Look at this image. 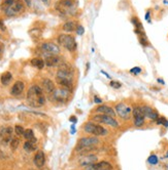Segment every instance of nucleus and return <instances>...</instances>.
Masks as SVG:
<instances>
[{
  "label": "nucleus",
  "instance_id": "1",
  "mask_svg": "<svg viewBox=\"0 0 168 170\" xmlns=\"http://www.w3.org/2000/svg\"><path fill=\"white\" fill-rule=\"evenodd\" d=\"M57 83L63 88H66L70 90L73 85V74L72 70L67 64H61L59 66V70L57 71L56 75Z\"/></svg>",
  "mask_w": 168,
  "mask_h": 170
},
{
  "label": "nucleus",
  "instance_id": "2",
  "mask_svg": "<svg viewBox=\"0 0 168 170\" xmlns=\"http://www.w3.org/2000/svg\"><path fill=\"white\" fill-rule=\"evenodd\" d=\"M27 103L33 108H40L45 104L43 89L39 85H32L27 92Z\"/></svg>",
  "mask_w": 168,
  "mask_h": 170
},
{
  "label": "nucleus",
  "instance_id": "3",
  "mask_svg": "<svg viewBox=\"0 0 168 170\" xmlns=\"http://www.w3.org/2000/svg\"><path fill=\"white\" fill-rule=\"evenodd\" d=\"M58 43L61 44L64 48H66L68 51L72 52L76 49V41L73 36L69 35V34H60L58 36Z\"/></svg>",
  "mask_w": 168,
  "mask_h": 170
},
{
  "label": "nucleus",
  "instance_id": "4",
  "mask_svg": "<svg viewBox=\"0 0 168 170\" xmlns=\"http://www.w3.org/2000/svg\"><path fill=\"white\" fill-rule=\"evenodd\" d=\"M84 130L85 132L93 134L94 136H102V135H106L107 130L105 128H103L102 126L95 124L93 122H88L84 125Z\"/></svg>",
  "mask_w": 168,
  "mask_h": 170
},
{
  "label": "nucleus",
  "instance_id": "5",
  "mask_svg": "<svg viewBox=\"0 0 168 170\" xmlns=\"http://www.w3.org/2000/svg\"><path fill=\"white\" fill-rule=\"evenodd\" d=\"M99 142V140L97 136H86V137H82L78 140L77 144H76V150H82L87 149V148H92L95 147L96 144Z\"/></svg>",
  "mask_w": 168,
  "mask_h": 170
},
{
  "label": "nucleus",
  "instance_id": "6",
  "mask_svg": "<svg viewBox=\"0 0 168 170\" xmlns=\"http://www.w3.org/2000/svg\"><path fill=\"white\" fill-rule=\"evenodd\" d=\"M24 10H25V5H24L23 1H22V0H16V2H14L12 6L8 7L4 12V14L6 16L12 18V16H16L17 14L23 12Z\"/></svg>",
  "mask_w": 168,
  "mask_h": 170
},
{
  "label": "nucleus",
  "instance_id": "7",
  "mask_svg": "<svg viewBox=\"0 0 168 170\" xmlns=\"http://www.w3.org/2000/svg\"><path fill=\"white\" fill-rule=\"evenodd\" d=\"M93 120L99 122V123H102V124H106V125L115 127V128L119 127V122L115 119V117L108 116V115H103V114L95 115V116L93 117Z\"/></svg>",
  "mask_w": 168,
  "mask_h": 170
},
{
  "label": "nucleus",
  "instance_id": "8",
  "mask_svg": "<svg viewBox=\"0 0 168 170\" xmlns=\"http://www.w3.org/2000/svg\"><path fill=\"white\" fill-rule=\"evenodd\" d=\"M115 111L124 120H128V119L130 118V114L132 113V109L130 107H128L125 103L117 104L116 108H115Z\"/></svg>",
  "mask_w": 168,
  "mask_h": 170
},
{
  "label": "nucleus",
  "instance_id": "9",
  "mask_svg": "<svg viewBox=\"0 0 168 170\" xmlns=\"http://www.w3.org/2000/svg\"><path fill=\"white\" fill-rule=\"evenodd\" d=\"M52 95L55 100L60 102V103H64V102H66L69 98L70 90L66 88H63V87H60V88L56 89V90L54 91V93H53Z\"/></svg>",
  "mask_w": 168,
  "mask_h": 170
},
{
  "label": "nucleus",
  "instance_id": "10",
  "mask_svg": "<svg viewBox=\"0 0 168 170\" xmlns=\"http://www.w3.org/2000/svg\"><path fill=\"white\" fill-rule=\"evenodd\" d=\"M132 115L133 119H134V125L136 127H140L145 124V114L142 112V108L141 107H135L132 110Z\"/></svg>",
  "mask_w": 168,
  "mask_h": 170
},
{
  "label": "nucleus",
  "instance_id": "11",
  "mask_svg": "<svg viewBox=\"0 0 168 170\" xmlns=\"http://www.w3.org/2000/svg\"><path fill=\"white\" fill-rule=\"evenodd\" d=\"M75 6V3H73V0H60L56 4V9L62 14H66L68 9H72Z\"/></svg>",
  "mask_w": 168,
  "mask_h": 170
},
{
  "label": "nucleus",
  "instance_id": "12",
  "mask_svg": "<svg viewBox=\"0 0 168 170\" xmlns=\"http://www.w3.org/2000/svg\"><path fill=\"white\" fill-rule=\"evenodd\" d=\"M41 49L51 56H58L60 54V47L53 42H45L41 44Z\"/></svg>",
  "mask_w": 168,
  "mask_h": 170
},
{
  "label": "nucleus",
  "instance_id": "13",
  "mask_svg": "<svg viewBox=\"0 0 168 170\" xmlns=\"http://www.w3.org/2000/svg\"><path fill=\"white\" fill-rule=\"evenodd\" d=\"M114 167L109 162L107 161H100V162H96L95 164L91 166H88L87 170H112Z\"/></svg>",
  "mask_w": 168,
  "mask_h": 170
},
{
  "label": "nucleus",
  "instance_id": "14",
  "mask_svg": "<svg viewBox=\"0 0 168 170\" xmlns=\"http://www.w3.org/2000/svg\"><path fill=\"white\" fill-rule=\"evenodd\" d=\"M142 108V112L145 114V118H149L153 121H157L159 118V114L157 111H155L153 108H151L149 106H143Z\"/></svg>",
  "mask_w": 168,
  "mask_h": 170
},
{
  "label": "nucleus",
  "instance_id": "15",
  "mask_svg": "<svg viewBox=\"0 0 168 170\" xmlns=\"http://www.w3.org/2000/svg\"><path fill=\"white\" fill-rule=\"evenodd\" d=\"M12 128L10 126H6L4 128H2L0 130V137L2 140L3 142H10V140H12Z\"/></svg>",
  "mask_w": 168,
  "mask_h": 170
},
{
  "label": "nucleus",
  "instance_id": "16",
  "mask_svg": "<svg viewBox=\"0 0 168 170\" xmlns=\"http://www.w3.org/2000/svg\"><path fill=\"white\" fill-rule=\"evenodd\" d=\"M25 89V83L23 81H16L12 85V89H10V94L14 96H18L20 95L22 92Z\"/></svg>",
  "mask_w": 168,
  "mask_h": 170
},
{
  "label": "nucleus",
  "instance_id": "17",
  "mask_svg": "<svg viewBox=\"0 0 168 170\" xmlns=\"http://www.w3.org/2000/svg\"><path fill=\"white\" fill-rule=\"evenodd\" d=\"M96 112L99 113V114H103V115H108L111 117H116V111L111 107L106 105H100L96 108Z\"/></svg>",
  "mask_w": 168,
  "mask_h": 170
},
{
  "label": "nucleus",
  "instance_id": "18",
  "mask_svg": "<svg viewBox=\"0 0 168 170\" xmlns=\"http://www.w3.org/2000/svg\"><path fill=\"white\" fill-rule=\"evenodd\" d=\"M96 161H97L96 155H86L84 158L80 160V165L83 167H88V166H91L96 163Z\"/></svg>",
  "mask_w": 168,
  "mask_h": 170
},
{
  "label": "nucleus",
  "instance_id": "19",
  "mask_svg": "<svg viewBox=\"0 0 168 170\" xmlns=\"http://www.w3.org/2000/svg\"><path fill=\"white\" fill-rule=\"evenodd\" d=\"M45 64L47 67H57L61 65V58L58 56H49L45 58Z\"/></svg>",
  "mask_w": 168,
  "mask_h": 170
},
{
  "label": "nucleus",
  "instance_id": "20",
  "mask_svg": "<svg viewBox=\"0 0 168 170\" xmlns=\"http://www.w3.org/2000/svg\"><path fill=\"white\" fill-rule=\"evenodd\" d=\"M43 89H45V92L51 94V95H52L53 93H54V91L56 90L54 82H53L51 79H49V78H45V79L43 80Z\"/></svg>",
  "mask_w": 168,
  "mask_h": 170
},
{
  "label": "nucleus",
  "instance_id": "21",
  "mask_svg": "<svg viewBox=\"0 0 168 170\" xmlns=\"http://www.w3.org/2000/svg\"><path fill=\"white\" fill-rule=\"evenodd\" d=\"M45 163V153H43V151H38L35 154V156H34V164H35L36 167L41 168V167H43Z\"/></svg>",
  "mask_w": 168,
  "mask_h": 170
},
{
  "label": "nucleus",
  "instance_id": "22",
  "mask_svg": "<svg viewBox=\"0 0 168 170\" xmlns=\"http://www.w3.org/2000/svg\"><path fill=\"white\" fill-rule=\"evenodd\" d=\"M76 28H77V25H76V23L73 21L66 22V23H64L63 26H62V30L67 33L74 32V31H76Z\"/></svg>",
  "mask_w": 168,
  "mask_h": 170
},
{
  "label": "nucleus",
  "instance_id": "23",
  "mask_svg": "<svg viewBox=\"0 0 168 170\" xmlns=\"http://www.w3.org/2000/svg\"><path fill=\"white\" fill-rule=\"evenodd\" d=\"M37 140L33 138L31 140H26V142L24 144V150L26 152H33L37 149Z\"/></svg>",
  "mask_w": 168,
  "mask_h": 170
},
{
  "label": "nucleus",
  "instance_id": "24",
  "mask_svg": "<svg viewBox=\"0 0 168 170\" xmlns=\"http://www.w3.org/2000/svg\"><path fill=\"white\" fill-rule=\"evenodd\" d=\"M12 75L10 72H4L2 75H1V77H0V82L2 85H8L10 82L12 81Z\"/></svg>",
  "mask_w": 168,
  "mask_h": 170
},
{
  "label": "nucleus",
  "instance_id": "25",
  "mask_svg": "<svg viewBox=\"0 0 168 170\" xmlns=\"http://www.w3.org/2000/svg\"><path fill=\"white\" fill-rule=\"evenodd\" d=\"M31 65L33 66V67H35L36 69H38V70H41V69H43L45 64V61L41 60V58H34L31 60Z\"/></svg>",
  "mask_w": 168,
  "mask_h": 170
},
{
  "label": "nucleus",
  "instance_id": "26",
  "mask_svg": "<svg viewBox=\"0 0 168 170\" xmlns=\"http://www.w3.org/2000/svg\"><path fill=\"white\" fill-rule=\"evenodd\" d=\"M23 136L26 138V140H33V138H35V136H34V132L32 129H26L25 132H24Z\"/></svg>",
  "mask_w": 168,
  "mask_h": 170
},
{
  "label": "nucleus",
  "instance_id": "27",
  "mask_svg": "<svg viewBox=\"0 0 168 170\" xmlns=\"http://www.w3.org/2000/svg\"><path fill=\"white\" fill-rule=\"evenodd\" d=\"M14 2H16V0H4V1L1 3V9H2L3 12H5V10L10 6H12Z\"/></svg>",
  "mask_w": 168,
  "mask_h": 170
},
{
  "label": "nucleus",
  "instance_id": "28",
  "mask_svg": "<svg viewBox=\"0 0 168 170\" xmlns=\"http://www.w3.org/2000/svg\"><path fill=\"white\" fill-rule=\"evenodd\" d=\"M19 144H20L19 138H12L10 140V149H12V151H16L18 149V147H19Z\"/></svg>",
  "mask_w": 168,
  "mask_h": 170
},
{
  "label": "nucleus",
  "instance_id": "29",
  "mask_svg": "<svg viewBox=\"0 0 168 170\" xmlns=\"http://www.w3.org/2000/svg\"><path fill=\"white\" fill-rule=\"evenodd\" d=\"M14 132H16V134L17 135H23L24 132H25V129H24L23 126L21 125H16L14 126Z\"/></svg>",
  "mask_w": 168,
  "mask_h": 170
},
{
  "label": "nucleus",
  "instance_id": "30",
  "mask_svg": "<svg viewBox=\"0 0 168 170\" xmlns=\"http://www.w3.org/2000/svg\"><path fill=\"white\" fill-rule=\"evenodd\" d=\"M138 38H139V42H140V44H141L142 46H149V41L147 40L145 35L138 36Z\"/></svg>",
  "mask_w": 168,
  "mask_h": 170
},
{
  "label": "nucleus",
  "instance_id": "31",
  "mask_svg": "<svg viewBox=\"0 0 168 170\" xmlns=\"http://www.w3.org/2000/svg\"><path fill=\"white\" fill-rule=\"evenodd\" d=\"M147 161H149V163L152 164V165H156L157 163H158V157L156 156V155H152V156L149 157V159H147Z\"/></svg>",
  "mask_w": 168,
  "mask_h": 170
},
{
  "label": "nucleus",
  "instance_id": "32",
  "mask_svg": "<svg viewBox=\"0 0 168 170\" xmlns=\"http://www.w3.org/2000/svg\"><path fill=\"white\" fill-rule=\"evenodd\" d=\"M110 86L112 87V88L115 89H120L122 87V83L121 82H119V81H116V80H111L110 81Z\"/></svg>",
  "mask_w": 168,
  "mask_h": 170
},
{
  "label": "nucleus",
  "instance_id": "33",
  "mask_svg": "<svg viewBox=\"0 0 168 170\" xmlns=\"http://www.w3.org/2000/svg\"><path fill=\"white\" fill-rule=\"evenodd\" d=\"M157 123L162 124V125H164L165 127H168V121L164 118V117H159L158 120H157Z\"/></svg>",
  "mask_w": 168,
  "mask_h": 170
},
{
  "label": "nucleus",
  "instance_id": "34",
  "mask_svg": "<svg viewBox=\"0 0 168 170\" xmlns=\"http://www.w3.org/2000/svg\"><path fill=\"white\" fill-rule=\"evenodd\" d=\"M130 73L131 74H134V75H138L141 73V69H140L139 67H135V68H132L130 70Z\"/></svg>",
  "mask_w": 168,
  "mask_h": 170
},
{
  "label": "nucleus",
  "instance_id": "35",
  "mask_svg": "<svg viewBox=\"0 0 168 170\" xmlns=\"http://www.w3.org/2000/svg\"><path fill=\"white\" fill-rule=\"evenodd\" d=\"M76 33H77V35H80V36L84 35V33H85V28H84L83 26H77V28H76Z\"/></svg>",
  "mask_w": 168,
  "mask_h": 170
},
{
  "label": "nucleus",
  "instance_id": "36",
  "mask_svg": "<svg viewBox=\"0 0 168 170\" xmlns=\"http://www.w3.org/2000/svg\"><path fill=\"white\" fill-rule=\"evenodd\" d=\"M94 103H96V104H102V100L98 95H95L94 96Z\"/></svg>",
  "mask_w": 168,
  "mask_h": 170
},
{
  "label": "nucleus",
  "instance_id": "37",
  "mask_svg": "<svg viewBox=\"0 0 168 170\" xmlns=\"http://www.w3.org/2000/svg\"><path fill=\"white\" fill-rule=\"evenodd\" d=\"M0 29H1L2 31L5 30V26H4V24H3L2 21H0Z\"/></svg>",
  "mask_w": 168,
  "mask_h": 170
},
{
  "label": "nucleus",
  "instance_id": "38",
  "mask_svg": "<svg viewBox=\"0 0 168 170\" xmlns=\"http://www.w3.org/2000/svg\"><path fill=\"white\" fill-rule=\"evenodd\" d=\"M145 20H147V22H151V18H149V10L147 12V14H145Z\"/></svg>",
  "mask_w": 168,
  "mask_h": 170
},
{
  "label": "nucleus",
  "instance_id": "39",
  "mask_svg": "<svg viewBox=\"0 0 168 170\" xmlns=\"http://www.w3.org/2000/svg\"><path fill=\"white\" fill-rule=\"evenodd\" d=\"M43 1V3L45 5H50V3H51V0H41Z\"/></svg>",
  "mask_w": 168,
  "mask_h": 170
},
{
  "label": "nucleus",
  "instance_id": "40",
  "mask_svg": "<svg viewBox=\"0 0 168 170\" xmlns=\"http://www.w3.org/2000/svg\"><path fill=\"white\" fill-rule=\"evenodd\" d=\"M25 1V3H26L28 6H31V2H32V0H24Z\"/></svg>",
  "mask_w": 168,
  "mask_h": 170
},
{
  "label": "nucleus",
  "instance_id": "41",
  "mask_svg": "<svg viewBox=\"0 0 168 170\" xmlns=\"http://www.w3.org/2000/svg\"><path fill=\"white\" fill-rule=\"evenodd\" d=\"M70 121H73V122H76V119H75V117H74V116H72V117H70Z\"/></svg>",
  "mask_w": 168,
  "mask_h": 170
},
{
  "label": "nucleus",
  "instance_id": "42",
  "mask_svg": "<svg viewBox=\"0 0 168 170\" xmlns=\"http://www.w3.org/2000/svg\"><path fill=\"white\" fill-rule=\"evenodd\" d=\"M3 51V46H2V44L0 43V54H1V52Z\"/></svg>",
  "mask_w": 168,
  "mask_h": 170
}]
</instances>
